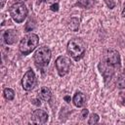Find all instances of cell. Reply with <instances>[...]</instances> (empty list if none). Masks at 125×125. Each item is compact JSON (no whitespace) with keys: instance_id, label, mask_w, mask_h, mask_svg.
<instances>
[{"instance_id":"6da1fadb","label":"cell","mask_w":125,"mask_h":125,"mask_svg":"<svg viewBox=\"0 0 125 125\" xmlns=\"http://www.w3.org/2000/svg\"><path fill=\"white\" fill-rule=\"evenodd\" d=\"M98 68L104 77L105 85L108 86L113 76L121 68V59L119 53L114 49L106 50L98 64Z\"/></svg>"},{"instance_id":"8992f818","label":"cell","mask_w":125,"mask_h":125,"mask_svg":"<svg viewBox=\"0 0 125 125\" xmlns=\"http://www.w3.org/2000/svg\"><path fill=\"white\" fill-rule=\"evenodd\" d=\"M55 65H56V68H57L59 75L62 77L68 73L70 66H71V61L69 58H67L65 56H60L57 58Z\"/></svg>"},{"instance_id":"44dd1931","label":"cell","mask_w":125,"mask_h":125,"mask_svg":"<svg viewBox=\"0 0 125 125\" xmlns=\"http://www.w3.org/2000/svg\"><path fill=\"white\" fill-rule=\"evenodd\" d=\"M32 103H33L34 104H36V105H40V104H41L40 99H34V100H32Z\"/></svg>"},{"instance_id":"d6986e66","label":"cell","mask_w":125,"mask_h":125,"mask_svg":"<svg viewBox=\"0 0 125 125\" xmlns=\"http://www.w3.org/2000/svg\"><path fill=\"white\" fill-rule=\"evenodd\" d=\"M88 113H89V110H88L87 108L82 109V111H81V115H80L81 119H85V118L88 116Z\"/></svg>"},{"instance_id":"9c48e42d","label":"cell","mask_w":125,"mask_h":125,"mask_svg":"<svg viewBox=\"0 0 125 125\" xmlns=\"http://www.w3.org/2000/svg\"><path fill=\"white\" fill-rule=\"evenodd\" d=\"M2 39H3V42L6 45L14 44L18 39L17 30H15V29H7V30H5L3 32V34H2Z\"/></svg>"},{"instance_id":"ac0fdd59","label":"cell","mask_w":125,"mask_h":125,"mask_svg":"<svg viewBox=\"0 0 125 125\" xmlns=\"http://www.w3.org/2000/svg\"><path fill=\"white\" fill-rule=\"evenodd\" d=\"M104 3L106 4V6L109 8V9H113L114 7H115V1L114 0H104Z\"/></svg>"},{"instance_id":"cb8c5ba5","label":"cell","mask_w":125,"mask_h":125,"mask_svg":"<svg viewBox=\"0 0 125 125\" xmlns=\"http://www.w3.org/2000/svg\"><path fill=\"white\" fill-rule=\"evenodd\" d=\"M121 15H122V17H123V18H125V4H124V8H123V10H122Z\"/></svg>"},{"instance_id":"5bb4252c","label":"cell","mask_w":125,"mask_h":125,"mask_svg":"<svg viewBox=\"0 0 125 125\" xmlns=\"http://www.w3.org/2000/svg\"><path fill=\"white\" fill-rule=\"evenodd\" d=\"M68 28L73 30V31H76L79 28V21H78V19L71 18L69 20V21H68Z\"/></svg>"},{"instance_id":"603a6c76","label":"cell","mask_w":125,"mask_h":125,"mask_svg":"<svg viewBox=\"0 0 125 125\" xmlns=\"http://www.w3.org/2000/svg\"><path fill=\"white\" fill-rule=\"evenodd\" d=\"M40 1H43L45 3H52V2H55L56 0H40Z\"/></svg>"},{"instance_id":"7a4b0ae2","label":"cell","mask_w":125,"mask_h":125,"mask_svg":"<svg viewBox=\"0 0 125 125\" xmlns=\"http://www.w3.org/2000/svg\"><path fill=\"white\" fill-rule=\"evenodd\" d=\"M38 43H39V37L37 34L35 33L27 34L20 42V46H19L20 52L23 56H27L36 49Z\"/></svg>"},{"instance_id":"5b68a950","label":"cell","mask_w":125,"mask_h":125,"mask_svg":"<svg viewBox=\"0 0 125 125\" xmlns=\"http://www.w3.org/2000/svg\"><path fill=\"white\" fill-rule=\"evenodd\" d=\"M9 13L14 21H16L17 23H21L26 19L28 12L27 8L22 2H16L10 7Z\"/></svg>"},{"instance_id":"277c9868","label":"cell","mask_w":125,"mask_h":125,"mask_svg":"<svg viewBox=\"0 0 125 125\" xmlns=\"http://www.w3.org/2000/svg\"><path fill=\"white\" fill-rule=\"evenodd\" d=\"M51 57H52L51 50L48 47L43 46V47H39L35 51L33 55V61H34L35 65L38 68L44 69L49 64L51 61Z\"/></svg>"},{"instance_id":"2e32d148","label":"cell","mask_w":125,"mask_h":125,"mask_svg":"<svg viewBox=\"0 0 125 125\" xmlns=\"http://www.w3.org/2000/svg\"><path fill=\"white\" fill-rule=\"evenodd\" d=\"M99 120H100V116L97 113H92L89 117L88 124H96V123L99 122Z\"/></svg>"},{"instance_id":"4fadbf2b","label":"cell","mask_w":125,"mask_h":125,"mask_svg":"<svg viewBox=\"0 0 125 125\" xmlns=\"http://www.w3.org/2000/svg\"><path fill=\"white\" fill-rule=\"evenodd\" d=\"M3 96L7 101H13L15 98V91L11 88H5L3 90Z\"/></svg>"},{"instance_id":"8fae6325","label":"cell","mask_w":125,"mask_h":125,"mask_svg":"<svg viewBox=\"0 0 125 125\" xmlns=\"http://www.w3.org/2000/svg\"><path fill=\"white\" fill-rule=\"evenodd\" d=\"M95 0H77L75 3V6H78L83 9H90L94 6Z\"/></svg>"},{"instance_id":"ffe728a7","label":"cell","mask_w":125,"mask_h":125,"mask_svg":"<svg viewBox=\"0 0 125 125\" xmlns=\"http://www.w3.org/2000/svg\"><path fill=\"white\" fill-rule=\"evenodd\" d=\"M51 10H52L53 12H58V11H59V4H58V3L53 4V5L51 6Z\"/></svg>"},{"instance_id":"3957f363","label":"cell","mask_w":125,"mask_h":125,"mask_svg":"<svg viewBox=\"0 0 125 125\" xmlns=\"http://www.w3.org/2000/svg\"><path fill=\"white\" fill-rule=\"evenodd\" d=\"M66 50H67V53L70 55V57L74 61L81 60L83 58L84 54H85V46H84V43L80 39H78V38L70 39L67 42Z\"/></svg>"},{"instance_id":"ba28073f","label":"cell","mask_w":125,"mask_h":125,"mask_svg":"<svg viewBox=\"0 0 125 125\" xmlns=\"http://www.w3.org/2000/svg\"><path fill=\"white\" fill-rule=\"evenodd\" d=\"M48 118V113L43 109H35L31 114V121L35 124H45Z\"/></svg>"},{"instance_id":"52a82bcc","label":"cell","mask_w":125,"mask_h":125,"mask_svg":"<svg viewBox=\"0 0 125 125\" xmlns=\"http://www.w3.org/2000/svg\"><path fill=\"white\" fill-rule=\"evenodd\" d=\"M36 85V75L32 69H28L21 78V87L25 91H31Z\"/></svg>"},{"instance_id":"30bf717a","label":"cell","mask_w":125,"mask_h":125,"mask_svg":"<svg viewBox=\"0 0 125 125\" xmlns=\"http://www.w3.org/2000/svg\"><path fill=\"white\" fill-rule=\"evenodd\" d=\"M86 102V97L83 93L81 92H76L72 98V103L76 107H82L85 104Z\"/></svg>"},{"instance_id":"7402d4cb","label":"cell","mask_w":125,"mask_h":125,"mask_svg":"<svg viewBox=\"0 0 125 125\" xmlns=\"http://www.w3.org/2000/svg\"><path fill=\"white\" fill-rule=\"evenodd\" d=\"M63 99H64V101H66L67 103H69V102H70V97H69V96H64V98H63Z\"/></svg>"},{"instance_id":"7c38bea8","label":"cell","mask_w":125,"mask_h":125,"mask_svg":"<svg viewBox=\"0 0 125 125\" xmlns=\"http://www.w3.org/2000/svg\"><path fill=\"white\" fill-rule=\"evenodd\" d=\"M40 97L45 102H49L52 98V92L48 87H42L40 90Z\"/></svg>"},{"instance_id":"d4e9b609","label":"cell","mask_w":125,"mask_h":125,"mask_svg":"<svg viewBox=\"0 0 125 125\" xmlns=\"http://www.w3.org/2000/svg\"><path fill=\"white\" fill-rule=\"evenodd\" d=\"M5 2H6V0H1V8H3V7H4Z\"/></svg>"},{"instance_id":"9a60e30c","label":"cell","mask_w":125,"mask_h":125,"mask_svg":"<svg viewBox=\"0 0 125 125\" xmlns=\"http://www.w3.org/2000/svg\"><path fill=\"white\" fill-rule=\"evenodd\" d=\"M116 87L118 89H125V74H120L116 79Z\"/></svg>"},{"instance_id":"e0dca14e","label":"cell","mask_w":125,"mask_h":125,"mask_svg":"<svg viewBox=\"0 0 125 125\" xmlns=\"http://www.w3.org/2000/svg\"><path fill=\"white\" fill-rule=\"evenodd\" d=\"M34 27H35V24H34V23L31 21V20H30V21H28L27 23L25 24V31H31V30L34 29Z\"/></svg>"}]
</instances>
